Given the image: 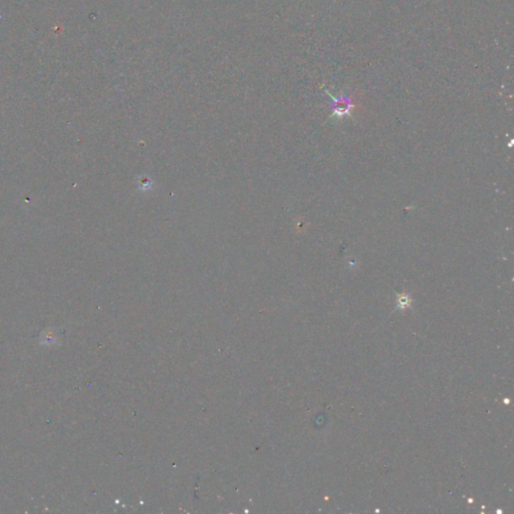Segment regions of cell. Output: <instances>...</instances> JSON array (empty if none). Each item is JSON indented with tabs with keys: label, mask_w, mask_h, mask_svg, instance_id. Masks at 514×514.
Listing matches in <instances>:
<instances>
[{
	"label": "cell",
	"mask_w": 514,
	"mask_h": 514,
	"mask_svg": "<svg viewBox=\"0 0 514 514\" xmlns=\"http://www.w3.org/2000/svg\"><path fill=\"white\" fill-rule=\"evenodd\" d=\"M409 304H410V299L409 297L407 296H404V295H400L399 296V299H398V305L400 308L404 309V308H407L409 307Z\"/></svg>",
	"instance_id": "obj_2"
},
{
	"label": "cell",
	"mask_w": 514,
	"mask_h": 514,
	"mask_svg": "<svg viewBox=\"0 0 514 514\" xmlns=\"http://www.w3.org/2000/svg\"><path fill=\"white\" fill-rule=\"evenodd\" d=\"M325 93L333 100V114L329 117L331 119L340 120L344 117H347V116L351 117L352 116V109L354 107V104H353L352 100L347 95H341L339 97H334L327 90H325Z\"/></svg>",
	"instance_id": "obj_1"
}]
</instances>
